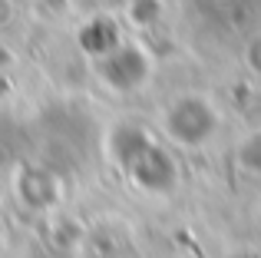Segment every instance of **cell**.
Segmentation results:
<instances>
[{
	"instance_id": "6da1fadb",
	"label": "cell",
	"mask_w": 261,
	"mask_h": 258,
	"mask_svg": "<svg viewBox=\"0 0 261 258\" xmlns=\"http://www.w3.org/2000/svg\"><path fill=\"white\" fill-rule=\"evenodd\" d=\"M166 129L175 142L182 146H198L215 133V110H212L208 99L202 96H182L172 103L166 116Z\"/></svg>"
}]
</instances>
